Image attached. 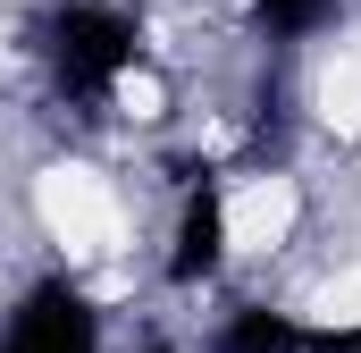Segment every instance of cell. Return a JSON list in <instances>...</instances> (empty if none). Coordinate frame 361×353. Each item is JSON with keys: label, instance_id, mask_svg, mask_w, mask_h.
Wrapping results in <instances>:
<instances>
[{"label": "cell", "instance_id": "6da1fadb", "mask_svg": "<svg viewBox=\"0 0 361 353\" xmlns=\"http://www.w3.org/2000/svg\"><path fill=\"white\" fill-rule=\"evenodd\" d=\"M25 51H34L59 109L101 118V109H118V92L143 68V17L126 0H51L25 25Z\"/></svg>", "mask_w": 361, "mask_h": 353}, {"label": "cell", "instance_id": "7a4b0ae2", "mask_svg": "<svg viewBox=\"0 0 361 353\" xmlns=\"http://www.w3.org/2000/svg\"><path fill=\"white\" fill-rule=\"evenodd\" d=\"M0 353H109V320H101V303H92L85 277L42 269V277H25L8 294Z\"/></svg>", "mask_w": 361, "mask_h": 353}, {"label": "cell", "instance_id": "3957f363", "mask_svg": "<svg viewBox=\"0 0 361 353\" xmlns=\"http://www.w3.org/2000/svg\"><path fill=\"white\" fill-rule=\"evenodd\" d=\"M227 253H235V193L210 169H193L177 185V210H169V244H160V277L169 294H202L227 277Z\"/></svg>", "mask_w": 361, "mask_h": 353}, {"label": "cell", "instance_id": "277c9868", "mask_svg": "<svg viewBox=\"0 0 361 353\" xmlns=\"http://www.w3.org/2000/svg\"><path fill=\"white\" fill-rule=\"evenodd\" d=\"M202 353H328V328H311L302 311L252 294V303H227V311L210 320Z\"/></svg>", "mask_w": 361, "mask_h": 353}, {"label": "cell", "instance_id": "5b68a950", "mask_svg": "<svg viewBox=\"0 0 361 353\" xmlns=\"http://www.w3.org/2000/svg\"><path fill=\"white\" fill-rule=\"evenodd\" d=\"M252 17H261V34L277 51H302V42H319L345 17V0H252Z\"/></svg>", "mask_w": 361, "mask_h": 353}, {"label": "cell", "instance_id": "8992f818", "mask_svg": "<svg viewBox=\"0 0 361 353\" xmlns=\"http://www.w3.org/2000/svg\"><path fill=\"white\" fill-rule=\"evenodd\" d=\"M328 353H361V320L353 328H328Z\"/></svg>", "mask_w": 361, "mask_h": 353}, {"label": "cell", "instance_id": "52a82bcc", "mask_svg": "<svg viewBox=\"0 0 361 353\" xmlns=\"http://www.w3.org/2000/svg\"><path fill=\"white\" fill-rule=\"evenodd\" d=\"M143 353H193V345H177V337H152V345H143Z\"/></svg>", "mask_w": 361, "mask_h": 353}]
</instances>
